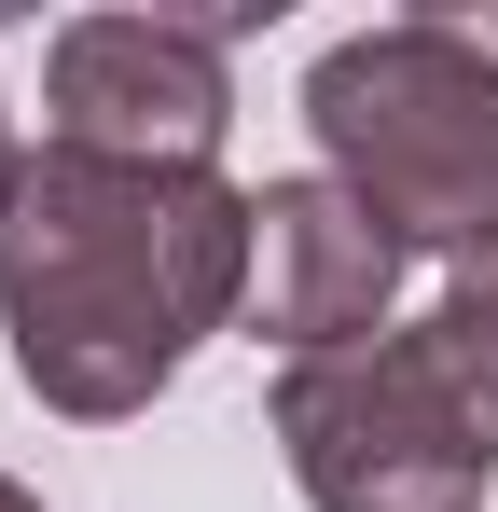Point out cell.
Instances as JSON below:
<instances>
[{
    "label": "cell",
    "mask_w": 498,
    "mask_h": 512,
    "mask_svg": "<svg viewBox=\"0 0 498 512\" xmlns=\"http://www.w3.org/2000/svg\"><path fill=\"white\" fill-rule=\"evenodd\" d=\"M402 263L415 250L346 194V180H263V194H249V333L291 346V360L374 346Z\"/></svg>",
    "instance_id": "obj_5"
},
{
    "label": "cell",
    "mask_w": 498,
    "mask_h": 512,
    "mask_svg": "<svg viewBox=\"0 0 498 512\" xmlns=\"http://www.w3.org/2000/svg\"><path fill=\"white\" fill-rule=\"evenodd\" d=\"M319 180H346L402 250H485L498 236V0L485 14H388L346 28L305 70Z\"/></svg>",
    "instance_id": "obj_2"
},
{
    "label": "cell",
    "mask_w": 498,
    "mask_h": 512,
    "mask_svg": "<svg viewBox=\"0 0 498 512\" xmlns=\"http://www.w3.org/2000/svg\"><path fill=\"white\" fill-rule=\"evenodd\" d=\"M14 180H28V153H14V111H0V194H14Z\"/></svg>",
    "instance_id": "obj_7"
},
{
    "label": "cell",
    "mask_w": 498,
    "mask_h": 512,
    "mask_svg": "<svg viewBox=\"0 0 498 512\" xmlns=\"http://www.w3.org/2000/svg\"><path fill=\"white\" fill-rule=\"evenodd\" d=\"M263 416H277L305 512H485V485H498V443L471 429V402L443 388V360L415 333L291 360Z\"/></svg>",
    "instance_id": "obj_3"
},
{
    "label": "cell",
    "mask_w": 498,
    "mask_h": 512,
    "mask_svg": "<svg viewBox=\"0 0 498 512\" xmlns=\"http://www.w3.org/2000/svg\"><path fill=\"white\" fill-rule=\"evenodd\" d=\"M0 512H42V499H28V485H14V471H0Z\"/></svg>",
    "instance_id": "obj_8"
},
{
    "label": "cell",
    "mask_w": 498,
    "mask_h": 512,
    "mask_svg": "<svg viewBox=\"0 0 498 512\" xmlns=\"http://www.w3.org/2000/svg\"><path fill=\"white\" fill-rule=\"evenodd\" d=\"M415 346L443 360V388H457V402H471V429L498 443V236L443 263V291H429V319H415Z\"/></svg>",
    "instance_id": "obj_6"
},
{
    "label": "cell",
    "mask_w": 498,
    "mask_h": 512,
    "mask_svg": "<svg viewBox=\"0 0 498 512\" xmlns=\"http://www.w3.org/2000/svg\"><path fill=\"white\" fill-rule=\"evenodd\" d=\"M249 319V194L222 167H97L28 153L0 194V346L28 402L139 416L194 346Z\"/></svg>",
    "instance_id": "obj_1"
},
{
    "label": "cell",
    "mask_w": 498,
    "mask_h": 512,
    "mask_svg": "<svg viewBox=\"0 0 498 512\" xmlns=\"http://www.w3.org/2000/svg\"><path fill=\"white\" fill-rule=\"evenodd\" d=\"M42 125H56V153H97V167H222V125H236L222 28L70 14L42 56Z\"/></svg>",
    "instance_id": "obj_4"
}]
</instances>
